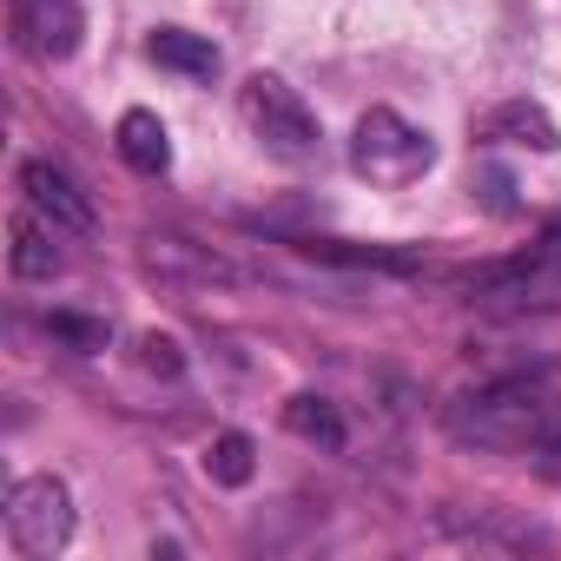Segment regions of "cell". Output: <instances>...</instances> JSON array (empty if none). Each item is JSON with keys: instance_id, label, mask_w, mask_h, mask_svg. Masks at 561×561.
Wrapping results in <instances>:
<instances>
[{"instance_id": "9a60e30c", "label": "cell", "mask_w": 561, "mask_h": 561, "mask_svg": "<svg viewBox=\"0 0 561 561\" xmlns=\"http://www.w3.org/2000/svg\"><path fill=\"white\" fill-rule=\"evenodd\" d=\"M47 331H54L60 344H73V351H106V324H100V318H80V311H54V318H47Z\"/></svg>"}, {"instance_id": "5bb4252c", "label": "cell", "mask_w": 561, "mask_h": 561, "mask_svg": "<svg viewBox=\"0 0 561 561\" xmlns=\"http://www.w3.org/2000/svg\"><path fill=\"white\" fill-rule=\"evenodd\" d=\"M311 257L324 264H383V271H416V251H390V244H344V238H305Z\"/></svg>"}, {"instance_id": "5b68a950", "label": "cell", "mask_w": 561, "mask_h": 561, "mask_svg": "<svg viewBox=\"0 0 561 561\" xmlns=\"http://www.w3.org/2000/svg\"><path fill=\"white\" fill-rule=\"evenodd\" d=\"M8 34L27 60H73L87 41V14L80 0H8Z\"/></svg>"}, {"instance_id": "4fadbf2b", "label": "cell", "mask_w": 561, "mask_h": 561, "mask_svg": "<svg viewBox=\"0 0 561 561\" xmlns=\"http://www.w3.org/2000/svg\"><path fill=\"white\" fill-rule=\"evenodd\" d=\"M146 264H152V271H192V277H231V264H225V257L192 251V238H172V231L146 238Z\"/></svg>"}, {"instance_id": "277c9868", "label": "cell", "mask_w": 561, "mask_h": 561, "mask_svg": "<svg viewBox=\"0 0 561 561\" xmlns=\"http://www.w3.org/2000/svg\"><path fill=\"white\" fill-rule=\"evenodd\" d=\"M8 541L27 561H47L73 541V489L60 476H21L8 489Z\"/></svg>"}, {"instance_id": "8992f818", "label": "cell", "mask_w": 561, "mask_h": 561, "mask_svg": "<svg viewBox=\"0 0 561 561\" xmlns=\"http://www.w3.org/2000/svg\"><path fill=\"white\" fill-rule=\"evenodd\" d=\"M21 192H27L34 211L54 218V231H93V198H87L54 159H27V165H21Z\"/></svg>"}, {"instance_id": "8fae6325", "label": "cell", "mask_w": 561, "mask_h": 561, "mask_svg": "<svg viewBox=\"0 0 561 561\" xmlns=\"http://www.w3.org/2000/svg\"><path fill=\"white\" fill-rule=\"evenodd\" d=\"M205 476H211L218 489H244V482L257 476V443H251L244 430L211 436V449H205Z\"/></svg>"}, {"instance_id": "9c48e42d", "label": "cell", "mask_w": 561, "mask_h": 561, "mask_svg": "<svg viewBox=\"0 0 561 561\" xmlns=\"http://www.w3.org/2000/svg\"><path fill=\"white\" fill-rule=\"evenodd\" d=\"M8 271L27 277V285H47V277L60 271V244H54V231L34 225V218H8Z\"/></svg>"}, {"instance_id": "2e32d148", "label": "cell", "mask_w": 561, "mask_h": 561, "mask_svg": "<svg viewBox=\"0 0 561 561\" xmlns=\"http://www.w3.org/2000/svg\"><path fill=\"white\" fill-rule=\"evenodd\" d=\"M139 364H146L152 377H179V370H185V351H179V337L146 331V337H139Z\"/></svg>"}, {"instance_id": "30bf717a", "label": "cell", "mask_w": 561, "mask_h": 561, "mask_svg": "<svg viewBox=\"0 0 561 561\" xmlns=\"http://www.w3.org/2000/svg\"><path fill=\"white\" fill-rule=\"evenodd\" d=\"M146 54H152L159 67L185 73V80H211V73H218V47H211L205 34H185V27H159V34L146 41Z\"/></svg>"}, {"instance_id": "ba28073f", "label": "cell", "mask_w": 561, "mask_h": 561, "mask_svg": "<svg viewBox=\"0 0 561 561\" xmlns=\"http://www.w3.org/2000/svg\"><path fill=\"white\" fill-rule=\"evenodd\" d=\"M482 133H489V139H508V146H528V152H554V146H561V126H554L548 106H535V100H508V106H495Z\"/></svg>"}, {"instance_id": "7a4b0ae2", "label": "cell", "mask_w": 561, "mask_h": 561, "mask_svg": "<svg viewBox=\"0 0 561 561\" xmlns=\"http://www.w3.org/2000/svg\"><path fill=\"white\" fill-rule=\"evenodd\" d=\"M430 165H436V139H430L423 126H410L403 113L370 106V113L357 119V133H351V172H357V179L403 192V185H416Z\"/></svg>"}, {"instance_id": "3957f363", "label": "cell", "mask_w": 561, "mask_h": 561, "mask_svg": "<svg viewBox=\"0 0 561 561\" xmlns=\"http://www.w3.org/2000/svg\"><path fill=\"white\" fill-rule=\"evenodd\" d=\"M238 113L257 133V146L277 152V159H311L318 152V113L298 100V87H285L277 73H251L238 87Z\"/></svg>"}, {"instance_id": "6da1fadb", "label": "cell", "mask_w": 561, "mask_h": 561, "mask_svg": "<svg viewBox=\"0 0 561 561\" xmlns=\"http://www.w3.org/2000/svg\"><path fill=\"white\" fill-rule=\"evenodd\" d=\"M449 430L476 449H561V390L541 377H508L449 410Z\"/></svg>"}, {"instance_id": "52a82bcc", "label": "cell", "mask_w": 561, "mask_h": 561, "mask_svg": "<svg viewBox=\"0 0 561 561\" xmlns=\"http://www.w3.org/2000/svg\"><path fill=\"white\" fill-rule=\"evenodd\" d=\"M113 146H119V159H126L133 172H146V179H159V172L172 165V133H165V119H159V113H146V106L119 113Z\"/></svg>"}, {"instance_id": "7c38bea8", "label": "cell", "mask_w": 561, "mask_h": 561, "mask_svg": "<svg viewBox=\"0 0 561 561\" xmlns=\"http://www.w3.org/2000/svg\"><path fill=\"white\" fill-rule=\"evenodd\" d=\"M285 430L305 436V443H324V449L344 443V416H337V403H331V397H311V390L285 403Z\"/></svg>"}]
</instances>
